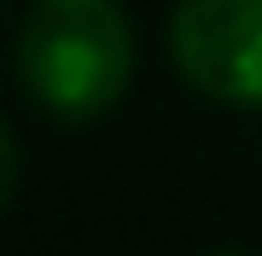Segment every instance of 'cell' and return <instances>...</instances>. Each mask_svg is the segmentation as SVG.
I'll use <instances>...</instances> for the list:
<instances>
[{"label": "cell", "mask_w": 262, "mask_h": 256, "mask_svg": "<svg viewBox=\"0 0 262 256\" xmlns=\"http://www.w3.org/2000/svg\"><path fill=\"white\" fill-rule=\"evenodd\" d=\"M18 82L35 111L94 123L134 82V24L117 0H35L18 29Z\"/></svg>", "instance_id": "cell-1"}, {"label": "cell", "mask_w": 262, "mask_h": 256, "mask_svg": "<svg viewBox=\"0 0 262 256\" xmlns=\"http://www.w3.org/2000/svg\"><path fill=\"white\" fill-rule=\"evenodd\" d=\"M169 58L192 94L262 111V0H175Z\"/></svg>", "instance_id": "cell-2"}, {"label": "cell", "mask_w": 262, "mask_h": 256, "mask_svg": "<svg viewBox=\"0 0 262 256\" xmlns=\"http://www.w3.org/2000/svg\"><path fill=\"white\" fill-rule=\"evenodd\" d=\"M0 157H6V180H0V198L12 204V198H18V134H12V128L0 134Z\"/></svg>", "instance_id": "cell-3"}, {"label": "cell", "mask_w": 262, "mask_h": 256, "mask_svg": "<svg viewBox=\"0 0 262 256\" xmlns=\"http://www.w3.org/2000/svg\"><path fill=\"white\" fill-rule=\"evenodd\" d=\"M222 256H233V250H222Z\"/></svg>", "instance_id": "cell-4"}]
</instances>
